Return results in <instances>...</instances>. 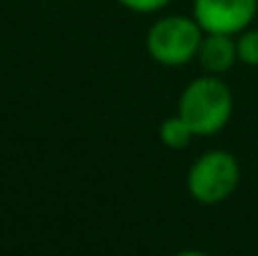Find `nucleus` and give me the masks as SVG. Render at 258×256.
I'll return each instance as SVG.
<instances>
[{
    "label": "nucleus",
    "mask_w": 258,
    "mask_h": 256,
    "mask_svg": "<svg viewBox=\"0 0 258 256\" xmlns=\"http://www.w3.org/2000/svg\"><path fill=\"white\" fill-rule=\"evenodd\" d=\"M175 113L198 138L221 133L233 116V93L218 76H201L180 90Z\"/></svg>",
    "instance_id": "nucleus-1"
},
{
    "label": "nucleus",
    "mask_w": 258,
    "mask_h": 256,
    "mask_svg": "<svg viewBox=\"0 0 258 256\" xmlns=\"http://www.w3.org/2000/svg\"><path fill=\"white\" fill-rule=\"evenodd\" d=\"M206 73L213 76H223L226 71H231L238 63V50H236V38L226 35V33H206L198 48V58H196Z\"/></svg>",
    "instance_id": "nucleus-5"
},
{
    "label": "nucleus",
    "mask_w": 258,
    "mask_h": 256,
    "mask_svg": "<svg viewBox=\"0 0 258 256\" xmlns=\"http://www.w3.org/2000/svg\"><path fill=\"white\" fill-rule=\"evenodd\" d=\"M193 138H196V133L190 131V126H188L178 113L163 118L161 126H158V141H161L166 148H171V151H183V148H188Z\"/></svg>",
    "instance_id": "nucleus-6"
},
{
    "label": "nucleus",
    "mask_w": 258,
    "mask_h": 256,
    "mask_svg": "<svg viewBox=\"0 0 258 256\" xmlns=\"http://www.w3.org/2000/svg\"><path fill=\"white\" fill-rule=\"evenodd\" d=\"M241 183V164L231 151L213 148L201 153L185 176L190 198L201 206H218L233 196Z\"/></svg>",
    "instance_id": "nucleus-2"
},
{
    "label": "nucleus",
    "mask_w": 258,
    "mask_h": 256,
    "mask_svg": "<svg viewBox=\"0 0 258 256\" xmlns=\"http://www.w3.org/2000/svg\"><path fill=\"white\" fill-rule=\"evenodd\" d=\"M125 10L131 13H141V15H151V13H158L163 10L166 5H171L173 0H118Z\"/></svg>",
    "instance_id": "nucleus-8"
},
{
    "label": "nucleus",
    "mask_w": 258,
    "mask_h": 256,
    "mask_svg": "<svg viewBox=\"0 0 258 256\" xmlns=\"http://www.w3.org/2000/svg\"><path fill=\"white\" fill-rule=\"evenodd\" d=\"M236 50H238V63L243 66H258V28H246L236 35Z\"/></svg>",
    "instance_id": "nucleus-7"
},
{
    "label": "nucleus",
    "mask_w": 258,
    "mask_h": 256,
    "mask_svg": "<svg viewBox=\"0 0 258 256\" xmlns=\"http://www.w3.org/2000/svg\"><path fill=\"white\" fill-rule=\"evenodd\" d=\"M258 0H193V18L206 33L238 35L251 28Z\"/></svg>",
    "instance_id": "nucleus-4"
},
{
    "label": "nucleus",
    "mask_w": 258,
    "mask_h": 256,
    "mask_svg": "<svg viewBox=\"0 0 258 256\" xmlns=\"http://www.w3.org/2000/svg\"><path fill=\"white\" fill-rule=\"evenodd\" d=\"M206 30L196 18L185 15H163L158 18L146 35L148 56L166 68H180L198 58V48Z\"/></svg>",
    "instance_id": "nucleus-3"
}]
</instances>
